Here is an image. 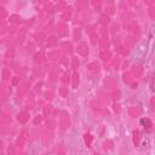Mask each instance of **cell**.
<instances>
[{
  "label": "cell",
  "mask_w": 155,
  "mask_h": 155,
  "mask_svg": "<svg viewBox=\"0 0 155 155\" xmlns=\"http://www.w3.org/2000/svg\"><path fill=\"white\" fill-rule=\"evenodd\" d=\"M140 124H143V125H145V124H147V125H148V126H147V127H148V130H149V127H150V125H151L149 119H142V120H140Z\"/></svg>",
  "instance_id": "6da1fadb"
}]
</instances>
